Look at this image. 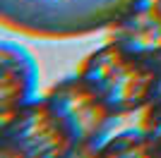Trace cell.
<instances>
[{"label":"cell","mask_w":161,"mask_h":158,"mask_svg":"<svg viewBox=\"0 0 161 158\" xmlns=\"http://www.w3.org/2000/svg\"><path fill=\"white\" fill-rule=\"evenodd\" d=\"M159 5H161V0H159Z\"/></svg>","instance_id":"cell-8"},{"label":"cell","mask_w":161,"mask_h":158,"mask_svg":"<svg viewBox=\"0 0 161 158\" xmlns=\"http://www.w3.org/2000/svg\"><path fill=\"white\" fill-rule=\"evenodd\" d=\"M3 156H75V146L46 98H34L3 118Z\"/></svg>","instance_id":"cell-3"},{"label":"cell","mask_w":161,"mask_h":158,"mask_svg":"<svg viewBox=\"0 0 161 158\" xmlns=\"http://www.w3.org/2000/svg\"><path fill=\"white\" fill-rule=\"evenodd\" d=\"M96 153H111V156H156L154 141L149 139V134L144 129H130L123 134L106 139L99 146Z\"/></svg>","instance_id":"cell-6"},{"label":"cell","mask_w":161,"mask_h":158,"mask_svg":"<svg viewBox=\"0 0 161 158\" xmlns=\"http://www.w3.org/2000/svg\"><path fill=\"white\" fill-rule=\"evenodd\" d=\"M46 101L67 132L75 153H96L118 118L80 74L55 84Z\"/></svg>","instance_id":"cell-2"},{"label":"cell","mask_w":161,"mask_h":158,"mask_svg":"<svg viewBox=\"0 0 161 158\" xmlns=\"http://www.w3.org/2000/svg\"><path fill=\"white\" fill-rule=\"evenodd\" d=\"M113 41L128 50L161 62V5L159 0H147L132 7L113 31Z\"/></svg>","instance_id":"cell-5"},{"label":"cell","mask_w":161,"mask_h":158,"mask_svg":"<svg viewBox=\"0 0 161 158\" xmlns=\"http://www.w3.org/2000/svg\"><path fill=\"white\" fill-rule=\"evenodd\" d=\"M142 129L154 141L156 156H161V96H154L142 113Z\"/></svg>","instance_id":"cell-7"},{"label":"cell","mask_w":161,"mask_h":158,"mask_svg":"<svg viewBox=\"0 0 161 158\" xmlns=\"http://www.w3.org/2000/svg\"><path fill=\"white\" fill-rule=\"evenodd\" d=\"M39 82L36 62L22 46L3 43L0 50V115L7 118L22 105L34 101Z\"/></svg>","instance_id":"cell-4"},{"label":"cell","mask_w":161,"mask_h":158,"mask_svg":"<svg viewBox=\"0 0 161 158\" xmlns=\"http://www.w3.org/2000/svg\"><path fill=\"white\" fill-rule=\"evenodd\" d=\"M80 77L115 115H128L144 110L156 96L161 62L132 53L113 41L84 60Z\"/></svg>","instance_id":"cell-1"}]
</instances>
